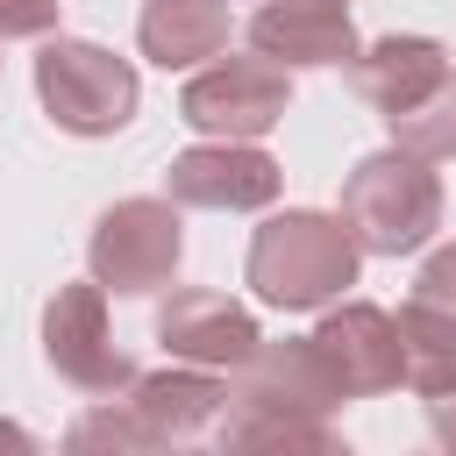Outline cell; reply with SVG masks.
I'll list each match as a JSON object with an SVG mask.
<instances>
[{"label":"cell","mask_w":456,"mask_h":456,"mask_svg":"<svg viewBox=\"0 0 456 456\" xmlns=\"http://www.w3.org/2000/svg\"><path fill=\"white\" fill-rule=\"evenodd\" d=\"M356 235L342 228V214H314V207H285L256 228L249 242V285L264 306H285V314H314L328 299H342L356 285Z\"/></svg>","instance_id":"1"},{"label":"cell","mask_w":456,"mask_h":456,"mask_svg":"<svg viewBox=\"0 0 456 456\" xmlns=\"http://www.w3.org/2000/svg\"><path fill=\"white\" fill-rule=\"evenodd\" d=\"M342 228L363 256H406L442 228V178L413 150H378L342 178Z\"/></svg>","instance_id":"2"},{"label":"cell","mask_w":456,"mask_h":456,"mask_svg":"<svg viewBox=\"0 0 456 456\" xmlns=\"http://www.w3.org/2000/svg\"><path fill=\"white\" fill-rule=\"evenodd\" d=\"M36 100H43V114H50L64 135H114V128L135 121L142 78H135L128 57L100 50V43L50 36L43 57H36Z\"/></svg>","instance_id":"3"},{"label":"cell","mask_w":456,"mask_h":456,"mask_svg":"<svg viewBox=\"0 0 456 456\" xmlns=\"http://www.w3.org/2000/svg\"><path fill=\"white\" fill-rule=\"evenodd\" d=\"M185 256V228H178V200H114L93 235H86V264L114 299H142L164 292L171 271Z\"/></svg>","instance_id":"4"},{"label":"cell","mask_w":456,"mask_h":456,"mask_svg":"<svg viewBox=\"0 0 456 456\" xmlns=\"http://www.w3.org/2000/svg\"><path fill=\"white\" fill-rule=\"evenodd\" d=\"M285 107H292V71L271 57H221L192 71L178 93V121L214 142H256L285 121Z\"/></svg>","instance_id":"5"},{"label":"cell","mask_w":456,"mask_h":456,"mask_svg":"<svg viewBox=\"0 0 456 456\" xmlns=\"http://www.w3.org/2000/svg\"><path fill=\"white\" fill-rule=\"evenodd\" d=\"M43 356L64 385L93 392V399H114L135 385V363L121 356L114 328H107V285L86 278V285H57V299L43 306Z\"/></svg>","instance_id":"6"},{"label":"cell","mask_w":456,"mask_h":456,"mask_svg":"<svg viewBox=\"0 0 456 456\" xmlns=\"http://www.w3.org/2000/svg\"><path fill=\"white\" fill-rule=\"evenodd\" d=\"M278 185H285L278 157H264L256 142H214V135L178 150L164 171V192L178 207H214V214H256L278 200Z\"/></svg>","instance_id":"7"},{"label":"cell","mask_w":456,"mask_h":456,"mask_svg":"<svg viewBox=\"0 0 456 456\" xmlns=\"http://www.w3.org/2000/svg\"><path fill=\"white\" fill-rule=\"evenodd\" d=\"M157 342L164 356L178 363H200V370H235L256 356V314L228 292H171L157 306Z\"/></svg>","instance_id":"8"},{"label":"cell","mask_w":456,"mask_h":456,"mask_svg":"<svg viewBox=\"0 0 456 456\" xmlns=\"http://www.w3.org/2000/svg\"><path fill=\"white\" fill-rule=\"evenodd\" d=\"M321 349V363L335 370V385L349 399H370V392H392L399 385V328L385 306H363V299H328L321 328L306 335Z\"/></svg>","instance_id":"9"},{"label":"cell","mask_w":456,"mask_h":456,"mask_svg":"<svg viewBox=\"0 0 456 456\" xmlns=\"http://www.w3.org/2000/svg\"><path fill=\"white\" fill-rule=\"evenodd\" d=\"M249 50L285 64V71H321L356 57V21L349 0H264L249 14Z\"/></svg>","instance_id":"10"},{"label":"cell","mask_w":456,"mask_h":456,"mask_svg":"<svg viewBox=\"0 0 456 456\" xmlns=\"http://www.w3.org/2000/svg\"><path fill=\"white\" fill-rule=\"evenodd\" d=\"M228 399H242V406H285V413H314V420H328L335 406H349V392L335 385V370L321 363V349L306 335L299 342H256V356L228 370Z\"/></svg>","instance_id":"11"},{"label":"cell","mask_w":456,"mask_h":456,"mask_svg":"<svg viewBox=\"0 0 456 456\" xmlns=\"http://www.w3.org/2000/svg\"><path fill=\"white\" fill-rule=\"evenodd\" d=\"M442 71H449V50H442L435 36H378V43H356V57H349V86H356L378 114L413 107Z\"/></svg>","instance_id":"12"},{"label":"cell","mask_w":456,"mask_h":456,"mask_svg":"<svg viewBox=\"0 0 456 456\" xmlns=\"http://www.w3.org/2000/svg\"><path fill=\"white\" fill-rule=\"evenodd\" d=\"M228 28H235L228 0H142V14H135V43L164 71H192V64L221 57Z\"/></svg>","instance_id":"13"},{"label":"cell","mask_w":456,"mask_h":456,"mask_svg":"<svg viewBox=\"0 0 456 456\" xmlns=\"http://www.w3.org/2000/svg\"><path fill=\"white\" fill-rule=\"evenodd\" d=\"M128 406L150 420L157 442H192V435L214 428V413L228 406V385L207 378L200 363H185V370H150V378L128 385Z\"/></svg>","instance_id":"14"},{"label":"cell","mask_w":456,"mask_h":456,"mask_svg":"<svg viewBox=\"0 0 456 456\" xmlns=\"http://www.w3.org/2000/svg\"><path fill=\"white\" fill-rule=\"evenodd\" d=\"M392 328H399V385L420 392V399L449 392L456 385V321L428 299H406L392 314Z\"/></svg>","instance_id":"15"},{"label":"cell","mask_w":456,"mask_h":456,"mask_svg":"<svg viewBox=\"0 0 456 456\" xmlns=\"http://www.w3.org/2000/svg\"><path fill=\"white\" fill-rule=\"evenodd\" d=\"M214 435H221V449H306V456H335L342 449L328 420L285 413V406H242V399H228L214 413Z\"/></svg>","instance_id":"16"},{"label":"cell","mask_w":456,"mask_h":456,"mask_svg":"<svg viewBox=\"0 0 456 456\" xmlns=\"http://www.w3.org/2000/svg\"><path fill=\"white\" fill-rule=\"evenodd\" d=\"M385 128H392V142H399V150H413V157H428V164L456 157V71H442L413 107L385 114Z\"/></svg>","instance_id":"17"},{"label":"cell","mask_w":456,"mask_h":456,"mask_svg":"<svg viewBox=\"0 0 456 456\" xmlns=\"http://www.w3.org/2000/svg\"><path fill=\"white\" fill-rule=\"evenodd\" d=\"M64 442H71V449H164V442L150 435V420H142L128 399H121V406H114V399H107V406H93Z\"/></svg>","instance_id":"18"},{"label":"cell","mask_w":456,"mask_h":456,"mask_svg":"<svg viewBox=\"0 0 456 456\" xmlns=\"http://www.w3.org/2000/svg\"><path fill=\"white\" fill-rule=\"evenodd\" d=\"M413 299H428V306H442V314L456 321V242H449V249H435V256L420 264V278H413Z\"/></svg>","instance_id":"19"},{"label":"cell","mask_w":456,"mask_h":456,"mask_svg":"<svg viewBox=\"0 0 456 456\" xmlns=\"http://www.w3.org/2000/svg\"><path fill=\"white\" fill-rule=\"evenodd\" d=\"M57 7H64V0H0V43H14V36H50V28H57Z\"/></svg>","instance_id":"20"},{"label":"cell","mask_w":456,"mask_h":456,"mask_svg":"<svg viewBox=\"0 0 456 456\" xmlns=\"http://www.w3.org/2000/svg\"><path fill=\"white\" fill-rule=\"evenodd\" d=\"M428 428H435V442H442V449H456V385L428 399Z\"/></svg>","instance_id":"21"},{"label":"cell","mask_w":456,"mask_h":456,"mask_svg":"<svg viewBox=\"0 0 456 456\" xmlns=\"http://www.w3.org/2000/svg\"><path fill=\"white\" fill-rule=\"evenodd\" d=\"M0 449H36V442H28L21 428H7V420H0Z\"/></svg>","instance_id":"22"}]
</instances>
